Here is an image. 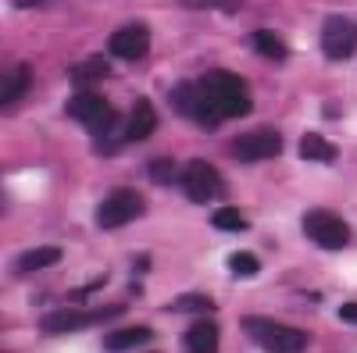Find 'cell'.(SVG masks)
Returning a JSON list of instances; mask_svg holds the SVG:
<instances>
[{"instance_id":"obj_1","label":"cell","mask_w":357,"mask_h":353,"mask_svg":"<svg viewBox=\"0 0 357 353\" xmlns=\"http://www.w3.org/2000/svg\"><path fill=\"white\" fill-rule=\"evenodd\" d=\"M200 86L207 90V97L215 100V107L222 111V118H243V114H250V107H254L247 82H243L240 75L225 72V68L204 72V75H200Z\"/></svg>"},{"instance_id":"obj_2","label":"cell","mask_w":357,"mask_h":353,"mask_svg":"<svg viewBox=\"0 0 357 353\" xmlns=\"http://www.w3.org/2000/svg\"><path fill=\"white\" fill-rule=\"evenodd\" d=\"M168 100H172V111H175L178 118H186V122H193V125H200V129H218V125L225 122L222 111L215 107V100L207 97V90L200 86V79L172 86Z\"/></svg>"},{"instance_id":"obj_3","label":"cell","mask_w":357,"mask_h":353,"mask_svg":"<svg viewBox=\"0 0 357 353\" xmlns=\"http://www.w3.org/2000/svg\"><path fill=\"white\" fill-rule=\"evenodd\" d=\"M68 118H75V122L82 129L93 132V139H104V136H114L118 125H122V118H118V111L93 90H79L72 100H68Z\"/></svg>"},{"instance_id":"obj_4","label":"cell","mask_w":357,"mask_h":353,"mask_svg":"<svg viewBox=\"0 0 357 353\" xmlns=\"http://www.w3.org/2000/svg\"><path fill=\"white\" fill-rule=\"evenodd\" d=\"M243 332H247L257 346L272 350V353H296V350L307 346V332L289 329V325H282V321H275V317L247 314V317H243Z\"/></svg>"},{"instance_id":"obj_5","label":"cell","mask_w":357,"mask_h":353,"mask_svg":"<svg viewBox=\"0 0 357 353\" xmlns=\"http://www.w3.org/2000/svg\"><path fill=\"white\" fill-rule=\"evenodd\" d=\"M126 314V304H111V307H93V311H79V307H61V311H50L43 314L40 329L47 336H72L79 329H89V325H104V321Z\"/></svg>"},{"instance_id":"obj_6","label":"cell","mask_w":357,"mask_h":353,"mask_svg":"<svg viewBox=\"0 0 357 353\" xmlns=\"http://www.w3.org/2000/svg\"><path fill=\"white\" fill-rule=\"evenodd\" d=\"M304 235L314 246H321V250H343V246H350V225L336 211H321V207L307 211L304 214Z\"/></svg>"},{"instance_id":"obj_7","label":"cell","mask_w":357,"mask_h":353,"mask_svg":"<svg viewBox=\"0 0 357 353\" xmlns=\"http://www.w3.org/2000/svg\"><path fill=\"white\" fill-rule=\"evenodd\" d=\"M183 189H186V196L193 200V203H207V200H218L222 193H225V179L218 175V168L215 164H207V161H200V157H193V161H186L183 164Z\"/></svg>"},{"instance_id":"obj_8","label":"cell","mask_w":357,"mask_h":353,"mask_svg":"<svg viewBox=\"0 0 357 353\" xmlns=\"http://www.w3.org/2000/svg\"><path fill=\"white\" fill-rule=\"evenodd\" d=\"M143 211H146V200L136 189H114L97 207V221H100V228H122V225H132L136 218H143Z\"/></svg>"},{"instance_id":"obj_9","label":"cell","mask_w":357,"mask_h":353,"mask_svg":"<svg viewBox=\"0 0 357 353\" xmlns=\"http://www.w3.org/2000/svg\"><path fill=\"white\" fill-rule=\"evenodd\" d=\"M321 54L329 61H350L357 54V22L347 15H329L321 25Z\"/></svg>"},{"instance_id":"obj_10","label":"cell","mask_w":357,"mask_h":353,"mask_svg":"<svg viewBox=\"0 0 357 353\" xmlns=\"http://www.w3.org/2000/svg\"><path fill=\"white\" fill-rule=\"evenodd\" d=\"M232 157L240 164H257V161H272L282 154V136L275 129H254V132H243L232 139Z\"/></svg>"},{"instance_id":"obj_11","label":"cell","mask_w":357,"mask_h":353,"mask_svg":"<svg viewBox=\"0 0 357 353\" xmlns=\"http://www.w3.org/2000/svg\"><path fill=\"white\" fill-rule=\"evenodd\" d=\"M151 50V29L132 22V25H122L118 33H111L107 40V54L118 57V61H139V57Z\"/></svg>"},{"instance_id":"obj_12","label":"cell","mask_w":357,"mask_h":353,"mask_svg":"<svg viewBox=\"0 0 357 353\" xmlns=\"http://www.w3.org/2000/svg\"><path fill=\"white\" fill-rule=\"evenodd\" d=\"M154 129H158V111H154V104L146 100V97H139L132 104L129 122H126V143H139V139L151 136Z\"/></svg>"},{"instance_id":"obj_13","label":"cell","mask_w":357,"mask_h":353,"mask_svg":"<svg viewBox=\"0 0 357 353\" xmlns=\"http://www.w3.org/2000/svg\"><path fill=\"white\" fill-rule=\"evenodd\" d=\"M29 82H33V75H29V65H11V68L4 72V82H0V104H4V111L15 107V104L25 97Z\"/></svg>"},{"instance_id":"obj_14","label":"cell","mask_w":357,"mask_h":353,"mask_svg":"<svg viewBox=\"0 0 357 353\" xmlns=\"http://www.w3.org/2000/svg\"><path fill=\"white\" fill-rule=\"evenodd\" d=\"M301 157L311 161V164H336L340 150H336V146L325 139L321 132H304V139H301Z\"/></svg>"},{"instance_id":"obj_15","label":"cell","mask_w":357,"mask_h":353,"mask_svg":"<svg viewBox=\"0 0 357 353\" xmlns=\"http://www.w3.org/2000/svg\"><path fill=\"white\" fill-rule=\"evenodd\" d=\"M146 343H154V332L146 325H132V329H114L104 336V346L107 350H139Z\"/></svg>"},{"instance_id":"obj_16","label":"cell","mask_w":357,"mask_h":353,"mask_svg":"<svg viewBox=\"0 0 357 353\" xmlns=\"http://www.w3.org/2000/svg\"><path fill=\"white\" fill-rule=\"evenodd\" d=\"M186 350H193V353H215L218 350V325H215V321H197V325H190Z\"/></svg>"},{"instance_id":"obj_17","label":"cell","mask_w":357,"mask_h":353,"mask_svg":"<svg viewBox=\"0 0 357 353\" xmlns=\"http://www.w3.org/2000/svg\"><path fill=\"white\" fill-rule=\"evenodd\" d=\"M247 43L254 47V54L268 57V61H286V43L275 33H268V29H254V33L247 36Z\"/></svg>"},{"instance_id":"obj_18","label":"cell","mask_w":357,"mask_h":353,"mask_svg":"<svg viewBox=\"0 0 357 353\" xmlns=\"http://www.w3.org/2000/svg\"><path fill=\"white\" fill-rule=\"evenodd\" d=\"M57 260H61V250L57 246H36V250H25L18 257V272L33 275V272H43V268H50V264H57Z\"/></svg>"},{"instance_id":"obj_19","label":"cell","mask_w":357,"mask_h":353,"mask_svg":"<svg viewBox=\"0 0 357 353\" xmlns=\"http://www.w3.org/2000/svg\"><path fill=\"white\" fill-rule=\"evenodd\" d=\"M146 175H151V182H158V186H172V182L183 179V168L172 157H158V161L146 164Z\"/></svg>"},{"instance_id":"obj_20","label":"cell","mask_w":357,"mask_h":353,"mask_svg":"<svg viewBox=\"0 0 357 353\" xmlns=\"http://www.w3.org/2000/svg\"><path fill=\"white\" fill-rule=\"evenodd\" d=\"M104 75H107V61H104V57H86L82 65H75V68H72V82H75V86L100 82Z\"/></svg>"},{"instance_id":"obj_21","label":"cell","mask_w":357,"mask_h":353,"mask_svg":"<svg viewBox=\"0 0 357 353\" xmlns=\"http://www.w3.org/2000/svg\"><path fill=\"white\" fill-rule=\"evenodd\" d=\"M172 311H183V314H190V311L211 314V311H215V300H211V297H204V292H183V297H175V300H172Z\"/></svg>"},{"instance_id":"obj_22","label":"cell","mask_w":357,"mask_h":353,"mask_svg":"<svg viewBox=\"0 0 357 353\" xmlns=\"http://www.w3.org/2000/svg\"><path fill=\"white\" fill-rule=\"evenodd\" d=\"M211 225H215L218 232H243V228H247V218L236 211V207H218L215 218H211Z\"/></svg>"},{"instance_id":"obj_23","label":"cell","mask_w":357,"mask_h":353,"mask_svg":"<svg viewBox=\"0 0 357 353\" xmlns=\"http://www.w3.org/2000/svg\"><path fill=\"white\" fill-rule=\"evenodd\" d=\"M229 272L240 275V279H254V275L261 272V260H257L254 253H243V250H240V253L229 257Z\"/></svg>"},{"instance_id":"obj_24","label":"cell","mask_w":357,"mask_h":353,"mask_svg":"<svg viewBox=\"0 0 357 353\" xmlns=\"http://www.w3.org/2000/svg\"><path fill=\"white\" fill-rule=\"evenodd\" d=\"M183 8H193V11H236L240 0H178Z\"/></svg>"},{"instance_id":"obj_25","label":"cell","mask_w":357,"mask_h":353,"mask_svg":"<svg viewBox=\"0 0 357 353\" xmlns=\"http://www.w3.org/2000/svg\"><path fill=\"white\" fill-rule=\"evenodd\" d=\"M340 317L347 321V325H357V304H343L340 307Z\"/></svg>"},{"instance_id":"obj_26","label":"cell","mask_w":357,"mask_h":353,"mask_svg":"<svg viewBox=\"0 0 357 353\" xmlns=\"http://www.w3.org/2000/svg\"><path fill=\"white\" fill-rule=\"evenodd\" d=\"M18 8H40V4H47V0H15Z\"/></svg>"}]
</instances>
